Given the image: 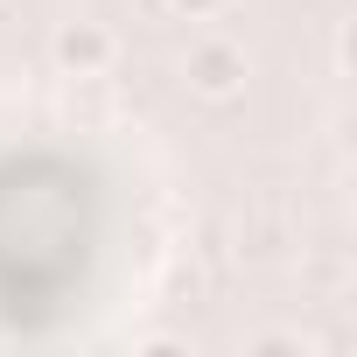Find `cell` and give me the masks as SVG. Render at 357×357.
Wrapping results in <instances>:
<instances>
[{
	"label": "cell",
	"instance_id": "1",
	"mask_svg": "<svg viewBox=\"0 0 357 357\" xmlns=\"http://www.w3.org/2000/svg\"><path fill=\"white\" fill-rule=\"evenodd\" d=\"M245 77H252V56H245L231 36H197L190 56H183V84H190L197 98H211V105H231V98L245 91Z\"/></svg>",
	"mask_w": 357,
	"mask_h": 357
},
{
	"label": "cell",
	"instance_id": "2",
	"mask_svg": "<svg viewBox=\"0 0 357 357\" xmlns=\"http://www.w3.org/2000/svg\"><path fill=\"white\" fill-rule=\"evenodd\" d=\"M50 63H56L63 77H105V70L119 63V36H112L105 22H63V29L50 36Z\"/></svg>",
	"mask_w": 357,
	"mask_h": 357
},
{
	"label": "cell",
	"instance_id": "3",
	"mask_svg": "<svg viewBox=\"0 0 357 357\" xmlns=\"http://www.w3.org/2000/svg\"><path fill=\"white\" fill-rule=\"evenodd\" d=\"M168 15H183V22H211V15H225L231 0H161Z\"/></svg>",
	"mask_w": 357,
	"mask_h": 357
},
{
	"label": "cell",
	"instance_id": "4",
	"mask_svg": "<svg viewBox=\"0 0 357 357\" xmlns=\"http://www.w3.org/2000/svg\"><path fill=\"white\" fill-rule=\"evenodd\" d=\"M245 350H308V336H301V329H266V336H252Z\"/></svg>",
	"mask_w": 357,
	"mask_h": 357
}]
</instances>
